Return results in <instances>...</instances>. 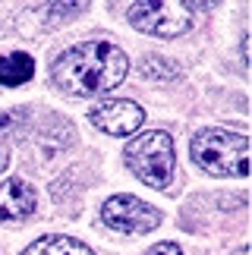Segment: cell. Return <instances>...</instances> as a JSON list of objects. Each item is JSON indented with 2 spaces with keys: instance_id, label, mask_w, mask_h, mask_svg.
Segmentation results:
<instances>
[{
  "instance_id": "7c38bea8",
  "label": "cell",
  "mask_w": 252,
  "mask_h": 255,
  "mask_svg": "<svg viewBox=\"0 0 252 255\" xmlns=\"http://www.w3.org/2000/svg\"><path fill=\"white\" fill-rule=\"evenodd\" d=\"M234 255H249V249H246V246H240V249H237Z\"/></svg>"
},
{
  "instance_id": "30bf717a",
  "label": "cell",
  "mask_w": 252,
  "mask_h": 255,
  "mask_svg": "<svg viewBox=\"0 0 252 255\" xmlns=\"http://www.w3.org/2000/svg\"><path fill=\"white\" fill-rule=\"evenodd\" d=\"M145 255H183L177 243H154V246L145 252Z\"/></svg>"
},
{
  "instance_id": "277c9868",
  "label": "cell",
  "mask_w": 252,
  "mask_h": 255,
  "mask_svg": "<svg viewBox=\"0 0 252 255\" xmlns=\"http://www.w3.org/2000/svg\"><path fill=\"white\" fill-rule=\"evenodd\" d=\"M199 3H129L126 6V19L132 28H139L145 35L154 38H177L183 32H189L192 19H196Z\"/></svg>"
},
{
  "instance_id": "9c48e42d",
  "label": "cell",
  "mask_w": 252,
  "mask_h": 255,
  "mask_svg": "<svg viewBox=\"0 0 252 255\" xmlns=\"http://www.w3.org/2000/svg\"><path fill=\"white\" fill-rule=\"evenodd\" d=\"M22 255H95V252L85 246V243L73 240V237H41Z\"/></svg>"
},
{
  "instance_id": "8992f818",
  "label": "cell",
  "mask_w": 252,
  "mask_h": 255,
  "mask_svg": "<svg viewBox=\"0 0 252 255\" xmlns=\"http://www.w3.org/2000/svg\"><path fill=\"white\" fill-rule=\"evenodd\" d=\"M89 120H92V126H98L101 132L123 139V135H132L142 126L145 111L135 101H117V98H111V101H101V104L92 107Z\"/></svg>"
},
{
  "instance_id": "3957f363",
  "label": "cell",
  "mask_w": 252,
  "mask_h": 255,
  "mask_svg": "<svg viewBox=\"0 0 252 255\" xmlns=\"http://www.w3.org/2000/svg\"><path fill=\"white\" fill-rule=\"evenodd\" d=\"M192 161L215 176H246L249 142L234 129H202L192 135Z\"/></svg>"
},
{
  "instance_id": "6da1fadb",
  "label": "cell",
  "mask_w": 252,
  "mask_h": 255,
  "mask_svg": "<svg viewBox=\"0 0 252 255\" xmlns=\"http://www.w3.org/2000/svg\"><path fill=\"white\" fill-rule=\"evenodd\" d=\"M129 73V57L111 41H82L63 51L51 66V79L63 95L95 98L117 88Z\"/></svg>"
},
{
  "instance_id": "ba28073f",
  "label": "cell",
  "mask_w": 252,
  "mask_h": 255,
  "mask_svg": "<svg viewBox=\"0 0 252 255\" xmlns=\"http://www.w3.org/2000/svg\"><path fill=\"white\" fill-rule=\"evenodd\" d=\"M32 76H35V60L28 54L16 51V54L0 57V85L16 88V85H25Z\"/></svg>"
},
{
  "instance_id": "8fae6325",
  "label": "cell",
  "mask_w": 252,
  "mask_h": 255,
  "mask_svg": "<svg viewBox=\"0 0 252 255\" xmlns=\"http://www.w3.org/2000/svg\"><path fill=\"white\" fill-rule=\"evenodd\" d=\"M6 164H9V151H6V142L0 139V173L6 170Z\"/></svg>"
},
{
  "instance_id": "7a4b0ae2",
  "label": "cell",
  "mask_w": 252,
  "mask_h": 255,
  "mask_svg": "<svg viewBox=\"0 0 252 255\" xmlns=\"http://www.w3.org/2000/svg\"><path fill=\"white\" fill-rule=\"evenodd\" d=\"M126 164L139 176L142 183L154 186V189L167 192L173 186V173H177V151H173V139L164 129L142 132L126 145Z\"/></svg>"
},
{
  "instance_id": "52a82bcc",
  "label": "cell",
  "mask_w": 252,
  "mask_h": 255,
  "mask_svg": "<svg viewBox=\"0 0 252 255\" xmlns=\"http://www.w3.org/2000/svg\"><path fill=\"white\" fill-rule=\"evenodd\" d=\"M35 211V189L25 180L0 183V221H25Z\"/></svg>"
},
{
  "instance_id": "5b68a950",
  "label": "cell",
  "mask_w": 252,
  "mask_h": 255,
  "mask_svg": "<svg viewBox=\"0 0 252 255\" xmlns=\"http://www.w3.org/2000/svg\"><path fill=\"white\" fill-rule=\"evenodd\" d=\"M101 221L123 233H148L161 224V214L135 195H111L101 205Z\"/></svg>"
}]
</instances>
